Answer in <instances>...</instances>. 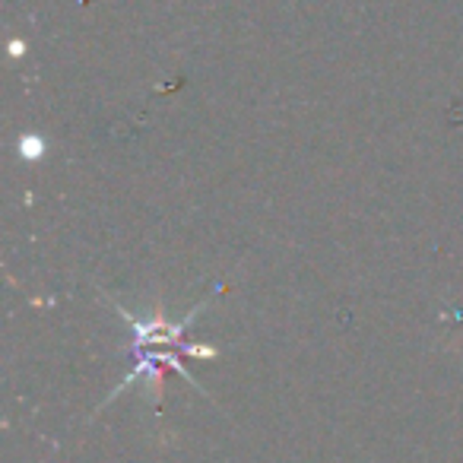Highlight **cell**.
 I'll return each mask as SVG.
<instances>
[{"label": "cell", "instance_id": "1", "mask_svg": "<svg viewBox=\"0 0 463 463\" xmlns=\"http://www.w3.org/2000/svg\"><path fill=\"white\" fill-rule=\"evenodd\" d=\"M118 311H121V317L130 324V334H134V368H130L128 374H124V381L115 387V391L109 393V400H105L102 406H109L115 397H121L128 387L134 384H146L149 387V400H153V406L159 410V397H162V368H172V372H178L181 378L187 381V384L194 387L197 393L206 391L197 384V381L191 378V372H187L184 365H181V353L184 355H194V359H219V349L216 346H197V343H187L184 340V330L187 324L194 321V317L200 315V311L206 308V302H200L194 311H187L184 321H165L162 317V311H156L153 317H146V321H137L134 315H128V311L121 308V305H115ZM99 406V410H102Z\"/></svg>", "mask_w": 463, "mask_h": 463}]
</instances>
